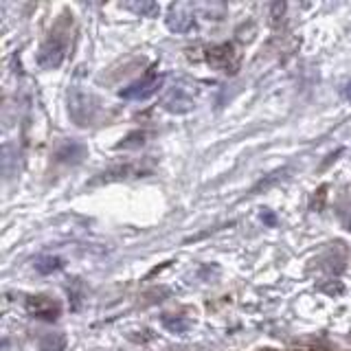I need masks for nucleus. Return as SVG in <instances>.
<instances>
[{"mask_svg":"<svg viewBox=\"0 0 351 351\" xmlns=\"http://www.w3.org/2000/svg\"><path fill=\"white\" fill-rule=\"evenodd\" d=\"M314 351H327V349H314Z\"/></svg>","mask_w":351,"mask_h":351,"instance_id":"nucleus-25","label":"nucleus"},{"mask_svg":"<svg viewBox=\"0 0 351 351\" xmlns=\"http://www.w3.org/2000/svg\"><path fill=\"white\" fill-rule=\"evenodd\" d=\"M162 108L167 110V112H173V114H184L193 108V99L184 90H180V88H176V90H171L167 97L162 99Z\"/></svg>","mask_w":351,"mask_h":351,"instance_id":"nucleus-8","label":"nucleus"},{"mask_svg":"<svg viewBox=\"0 0 351 351\" xmlns=\"http://www.w3.org/2000/svg\"><path fill=\"white\" fill-rule=\"evenodd\" d=\"M125 9H132L134 14L138 16H145V18H156L158 16V3H149V0H141V3H125Z\"/></svg>","mask_w":351,"mask_h":351,"instance_id":"nucleus-11","label":"nucleus"},{"mask_svg":"<svg viewBox=\"0 0 351 351\" xmlns=\"http://www.w3.org/2000/svg\"><path fill=\"white\" fill-rule=\"evenodd\" d=\"M345 97L351 101V84H347V88H345Z\"/></svg>","mask_w":351,"mask_h":351,"instance_id":"nucleus-23","label":"nucleus"},{"mask_svg":"<svg viewBox=\"0 0 351 351\" xmlns=\"http://www.w3.org/2000/svg\"><path fill=\"white\" fill-rule=\"evenodd\" d=\"M283 11H285V3H272L270 5V20L279 22L283 18Z\"/></svg>","mask_w":351,"mask_h":351,"instance_id":"nucleus-19","label":"nucleus"},{"mask_svg":"<svg viewBox=\"0 0 351 351\" xmlns=\"http://www.w3.org/2000/svg\"><path fill=\"white\" fill-rule=\"evenodd\" d=\"M204 62L211 66L213 71H222V73H235L239 69V53L233 44L222 42V44H213L204 51Z\"/></svg>","mask_w":351,"mask_h":351,"instance_id":"nucleus-3","label":"nucleus"},{"mask_svg":"<svg viewBox=\"0 0 351 351\" xmlns=\"http://www.w3.org/2000/svg\"><path fill=\"white\" fill-rule=\"evenodd\" d=\"M336 215L340 219V224H343V228H347L351 233V202H338Z\"/></svg>","mask_w":351,"mask_h":351,"instance_id":"nucleus-17","label":"nucleus"},{"mask_svg":"<svg viewBox=\"0 0 351 351\" xmlns=\"http://www.w3.org/2000/svg\"><path fill=\"white\" fill-rule=\"evenodd\" d=\"M66 29H62V25H58L53 31H51V36L42 42V47L38 51V64H40V69L44 71H55V69H60L64 58H66Z\"/></svg>","mask_w":351,"mask_h":351,"instance_id":"nucleus-1","label":"nucleus"},{"mask_svg":"<svg viewBox=\"0 0 351 351\" xmlns=\"http://www.w3.org/2000/svg\"><path fill=\"white\" fill-rule=\"evenodd\" d=\"M66 349V336L64 334H51L44 336L40 343V351H64Z\"/></svg>","mask_w":351,"mask_h":351,"instance_id":"nucleus-12","label":"nucleus"},{"mask_svg":"<svg viewBox=\"0 0 351 351\" xmlns=\"http://www.w3.org/2000/svg\"><path fill=\"white\" fill-rule=\"evenodd\" d=\"M66 106H69V114L77 125H88L95 119L97 99L90 93L82 90V88H77V86L73 88L69 93V104Z\"/></svg>","mask_w":351,"mask_h":351,"instance_id":"nucleus-2","label":"nucleus"},{"mask_svg":"<svg viewBox=\"0 0 351 351\" xmlns=\"http://www.w3.org/2000/svg\"><path fill=\"white\" fill-rule=\"evenodd\" d=\"M84 156H86V145L80 141H66L55 152V160L64 165H77L84 160Z\"/></svg>","mask_w":351,"mask_h":351,"instance_id":"nucleus-7","label":"nucleus"},{"mask_svg":"<svg viewBox=\"0 0 351 351\" xmlns=\"http://www.w3.org/2000/svg\"><path fill=\"white\" fill-rule=\"evenodd\" d=\"M237 40H239V42H244V44H248V42L255 40V25L239 27V29H237Z\"/></svg>","mask_w":351,"mask_h":351,"instance_id":"nucleus-18","label":"nucleus"},{"mask_svg":"<svg viewBox=\"0 0 351 351\" xmlns=\"http://www.w3.org/2000/svg\"><path fill=\"white\" fill-rule=\"evenodd\" d=\"M145 132H132V134L125 138V141H121L117 143V149H134V147H141L143 143H145Z\"/></svg>","mask_w":351,"mask_h":351,"instance_id":"nucleus-15","label":"nucleus"},{"mask_svg":"<svg viewBox=\"0 0 351 351\" xmlns=\"http://www.w3.org/2000/svg\"><path fill=\"white\" fill-rule=\"evenodd\" d=\"M27 312L38 318V321H47V323H55L62 314V305L58 301L49 299L44 294H36V296H29L27 299Z\"/></svg>","mask_w":351,"mask_h":351,"instance_id":"nucleus-4","label":"nucleus"},{"mask_svg":"<svg viewBox=\"0 0 351 351\" xmlns=\"http://www.w3.org/2000/svg\"><path fill=\"white\" fill-rule=\"evenodd\" d=\"M165 84V75H158V77H143V80L130 84L128 88L119 93L121 99H136V101H143V99H149L152 95H156Z\"/></svg>","mask_w":351,"mask_h":351,"instance_id":"nucleus-6","label":"nucleus"},{"mask_svg":"<svg viewBox=\"0 0 351 351\" xmlns=\"http://www.w3.org/2000/svg\"><path fill=\"white\" fill-rule=\"evenodd\" d=\"M343 283H338V281H332V283H327L323 285V292L325 294H332V296H338V294H343Z\"/></svg>","mask_w":351,"mask_h":351,"instance_id":"nucleus-21","label":"nucleus"},{"mask_svg":"<svg viewBox=\"0 0 351 351\" xmlns=\"http://www.w3.org/2000/svg\"><path fill=\"white\" fill-rule=\"evenodd\" d=\"M327 189H329V184H321L314 191L312 202H310V211H316V213L323 211V208H325V200H327Z\"/></svg>","mask_w":351,"mask_h":351,"instance_id":"nucleus-16","label":"nucleus"},{"mask_svg":"<svg viewBox=\"0 0 351 351\" xmlns=\"http://www.w3.org/2000/svg\"><path fill=\"white\" fill-rule=\"evenodd\" d=\"M292 351H310V349H305V347H296V349H292Z\"/></svg>","mask_w":351,"mask_h":351,"instance_id":"nucleus-24","label":"nucleus"},{"mask_svg":"<svg viewBox=\"0 0 351 351\" xmlns=\"http://www.w3.org/2000/svg\"><path fill=\"white\" fill-rule=\"evenodd\" d=\"M263 222H266L268 226H274V215L272 213H263Z\"/></svg>","mask_w":351,"mask_h":351,"instance_id":"nucleus-22","label":"nucleus"},{"mask_svg":"<svg viewBox=\"0 0 351 351\" xmlns=\"http://www.w3.org/2000/svg\"><path fill=\"white\" fill-rule=\"evenodd\" d=\"M167 29L173 33H189L195 27L193 7L189 3H173L169 5V14L165 18Z\"/></svg>","mask_w":351,"mask_h":351,"instance_id":"nucleus-5","label":"nucleus"},{"mask_svg":"<svg viewBox=\"0 0 351 351\" xmlns=\"http://www.w3.org/2000/svg\"><path fill=\"white\" fill-rule=\"evenodd\" d=\"M132 171H136L132 165H121V167H114V169H108V171H101L97 176V178L90 180V186L95 184H108V182H117V180H125L132 176Z\"/></svg>","mask_w":351,"mask_h":351,"instance_id":"nucleus-9","label":"nucleus"},{"mask_svg":"<svg viewBox=\"0 0 351 351\" xmlns=\"http://www.w3.org/2000/svg\"><path fill=\"white\" fill-rule=\"evenodd\" d=\"M202 16L206 20H222L226 16V3H219V0H215V3H204Z\"/></svg>","mask_w":351,"mask_h":351,"instance_id":"nucleus-13","label":"nucleus"},{"mask_svg":"<svg viewBox=\"0 0 351 351\" xmlns=\"http://www.w3.org/2000/svg\"><path fill=\"white\" fill-rule=\"evenodd\" d=\"M33 268H36V272H40V274H53L64 268V259L58 255H44L33 261Z\"/></svg>","mask_w":351,"mask_h":351,"instance_id":"nucleus-10","label":"nucleus"},{"mask_svg":"<svg viewBox=\"0 0 351 351\" xmlns=\"http://www.w3.org/2000/svg\"><path fill=\"white\" fill-rule=\"evenodd\" d=\"M162 325L173 334H184L189 329V321L182 316H162Z\"/></svg>","mask_w":351,"mask_h":351,"instance_id":"nucleus-14","label":"nucleus"},{"mask_svg":"<svg viewBox=\"0 0 351 351\" xmlns=\"http://www.w3.org/2000/svg\"><path fill=\"white\" fill-rule=\"evenodd\" d=\"M281 173H283V171H272V173L268 176V178L263 180V182H259V184H257V186H255V189H252V191H263V189H266L268 184H272L274 180H281Z\"/></svg>","mask_w":351,"mask_h":351,"instance_id":"nucleus-20","label":"nucleus"}]
</instances>
